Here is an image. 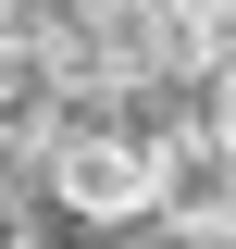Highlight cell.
Returning <instances> with one entry per match:
<instances>
[{
    "label": "cell",
    "mask_w": 236,
    "mask_h": 249,
    "mask_svg": "<svg viewBox=\"0 0 236 249\" xmlns=\"http://www.w3.org/2000/svg\"><path fill=\"white\" fill-rule=\"evenodd\" d=\"M37 175L87 224H149L162 212V124H137V100H62L37 137Z\"/></svg>",
    "instance_id": "6da1fadb"
},
{
    "label": "cell",
    "mask_w": 236,
    "mask_h": 249,
    "mask_svg": "<svg viewBox=\"0 0 236 249\" xmlns=\"http://www.w3.org/2000/svg\"><path fill=\"white\" fill-rule=\"evenodd\" d=\"M162 224L236 237V150L211 137V124H174V137H162Z\"/></svg>",
    "instance_id": "7a4b0ae2"
},
{
    "label": "cell",
    "mask_w": 236,
    "mask_h": 249,
    "mask_svg": "<svg viewBox=\"0 0 236 249\" xmlns=\"http://www.w3.org/2000/svg\"><path fill=\"white\" fill-rule=\"evenodd\" d=\"M236 62V0H186V75H224Z\"/></svg>",
    "instance_id": "3957f363"
},
{
    "label": "cell",
    "mask_w": 236,
    "mask_h": 249,
    "mask_svg": "<svg viewBox=\"0 0 236 249\" xmlns=\"http://www.w3.org/2000/svg\"><path fill=\"white\" fill-rule=\"evenodd\" d=\"M37 175V137H25V124H0V187H25Z\"/></svg>",
    "instance_id": "277c9868"
},
{
    "label": "cell",
    "mask_w": 236,
    "mask_h": 249,
    "mask_svg": "<svg viewBox=\"0 0 236 249\" xmlns=\"http://www.w3.org/2000/svg\"><path fill=\"white\" fill-rule=\"evenodd\" d=\"M211 137H224V150H236V62H224V75H211Z\"/></svg>",
    "instance_id": "5b68a950"
},
{
    "label": "cell",
    "mask_w": 236,
    "mask_h": 249,
    "mask_svg": "<svg viewBox=\"0 0 236 249\" xmlns=\"http://www.w3.org/2000/svg\"><path fill=\"white\" fill-rule=\"evenodd\" d=\"M0 249H25V199H13V187H0Z\"/></svg>",
    "instance_id": "8992f818"
}]
</instances>
